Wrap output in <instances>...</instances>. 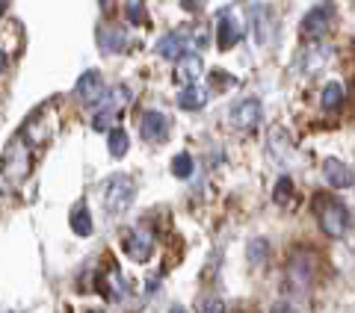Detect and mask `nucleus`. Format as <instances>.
<instances>
[{
	"instance_id": "f257e3e1",
	"label": "nucleus",
	"mask_w": 355,
	"mask_h": 313,
	"mask_svg": "<svg viewBox=\"0 0 355 313\" xmlns=\"http://www.w3.org/2000/svg\"><path fill=\"white\" fill-rule=\"evenodd\" d=\"M137 198V184L128 175H110L101 184V204L110 216H119L133 204Z\"/></svg>"
},
{
	"instance_id": "f03ea898",
	"label": "nucleus",
	"mask_w": 355,
	"mask_h": 313,
	"mask_svg": "<svg viewBox=\"0 0 355 313\" xmlns=\"http://www.w3.org/2000/svg\"><path fill=\"white\" fill-rule=\"evenodd\" d=\"M284 278L291 293H308L317 281V257L311 251H293L291 260H287Z\"/></svg>"
},
{
	"instance_id": "7ed1b4c3",
	"label": "nucleus",
	"mask_w": 355,
	"mask_h": 313,
	"mask_svg": "<svg viewBox=\"0 0 355 313\" xmlns=\"http://www.w3.org/2000/svg\"><path fill=\"white\" fill-rule=\"evenodd\" d=\"M30 175V142H24V136H12L3 151V184H21Z\"/></svg>"
},
{
	"instance_id": "20e7f679",
	"label": "nucleus",
	"mask_w": 355,
	"mask_h": 313,
	"mask_svg": "<svg viewBox=\"0 0 355 313\" xmlns=\"http://www.w3.org/2000/svg\"><path fill=\"white\" fill-rule=\"evenodd\" d=\"M314 210H317V222H320V228H323L326 237H331V240L343 237V231L349 225V210L343 207L338 198H331V195L317 198Z\"/></svg>"
},
{
	"instance_id": "39448f33",
	"label": "nucleus",
	"mask_w": 355,
	"mask_h": 313,
	"mask_svg": "<svg viewBox=\"0 0 355 313\" xmlns=\"http://www.w3.org/2000/svg\"><path fill=\"white\" fill-rule=\"evenodd\" d=\"M190 48H196L190 30H169V33H166V36H160V42H157V53H160V57L175 60V62H181Z\"/></svg>"
},
{
	"instance_id": "423d86ee",
	"label": "nucleus",
	"mask_w": 355,
	"mask_h": 313,
	"mask_svg": "<svg viewBox=\"0 0 355 313\" xmlns=\"http://www.w3.org/2000/svg\"><path fill=\"white\" fill-rule=\"evenodd\" d=\"M128 98H130V95H128V89H125V86H113V89H110L107 98L101 100V107H98L92 127H95V130H107L110 121H116L119 109L128 104Z\"/></svg>"
},
{
	"instance_id": "0eeeda50",
	"label": "nucleus",
	"mask_w": 355,
	"mask_h": 313,
	"mask_svg": "<svg viewBox=\"0 0 355 313\" xmlns=\"http://www.w3.org/2000/svg\"><path fill=\"white\" fill-rule=\"evenodd\" d=\"M261 118H263V107L258 98H243L231 107V121L243 130H254L261 125Z\"/></svg>"
},
{
	"instance_id": "6e6552de",
	"label": "nucleus",
	"mask_w": 355,
	"mask_h": 313,
	"mask_svg": "<svg viewBox=\"0 0 355 313\" xmlns=\"http://www.w3.org/2000/svg\"><path fill=\"white\" fill-rule=\"evenodd\" d=\"M125 251L130 260H137V263H146L151 251H154V233L146 231V228H133L125 233Z\"/></svg>"
},
{
	"instance_id": "1a4fd4ad",
	"label": "nucleus",
	"mask_w": 355,
	"mask_h": 313,
	"mask_svg": "<svg viewBox=\"0 0 355 313\" xmlns=\"http://www.w3.org/2000/svg\"><path fill=\"white\" fill-rule=\"evenodd\" d=\"M240 36H243V24L237 21L234 9H222L219 18H216V42H219V48L222 51L234 48V44L240 42Z\"/></svg>"
},
{
	"instance_id": "9d476101",
	"label": "nucleus",
	"mask_w": 355,
	"mask_h": 313,
	"mask_svg": "<svg viewBox=\"0 0 355 313\" xmlns=\"http://www.w3.org/2000/svg\"><path fill=\"white\" fill-rule=\"evenodd\" d=\"M74 92H77V98H80L83 104H95V100H104V77H101V71H95V69L83 71V77H80V80H77V86H74Z\"/></svg>"
},
{
	"instance_id": "9b49d317",
	"label": "nucleus",
	"mask_w": 355,
	"mask_h": 313,
	"mask_svg": "<svg viewBox=\"0 0 355 313\" xmlns=\"http://www.w3.org/2000/svg\"><path fill=\"white\" fill-rule=\"evenodd\" d=\"M142 139H148V142H163L166 139V133H169V118H166L160 109H148L146 116H142Z\"/></svg>"
},
{
	"instance_id": "f8f14e48",
	"label": "nucleus",
	"mask_w": 355,
	"mask_h": 313,
	"mask_svg": "<svg viewBox=\"0 0 355 313\" xmlns=\"http://www.w3.org/2000/svg\"><path fill=\"white\" fill-rule=\"evenodd\" d=\"M249 18H252V30H254V39H258V44H266V42H270V33H272V6L254 3L249 9Z\"/></svg>"
},
{
	"instance_id": "ddd939ff",
	"label": "nucleus",
	"mask_w": 355,
	"mask_h": 313,
	"mask_svg": "<svg viewBox=\"0 0 355 313\" xmlns=\"http://www.w3.org/2000/svg\"><path fill=\"white\" fill-rule=\"evenodd\" d=\"M202 71H205L202 57H198V53H187V57L175 65V80H181L187 86H196V80L202 77Z\"/></svg>"
},
{
	"instance_id": "4468645a",
	"label": "nucleus",
	"mask_w": 355,
	"mask_h": 313,
	"mask_svg": "<svg viewBox=\"0 0 355 313\" xmlns=\"http://www.w3.org/2000/svg\"><path fill=\"white\" fill-rule=\"evenodd\" d=\"M331 21V6H314L311 12L302 18V33H308V36H320V33H326Z\"/></svg>"
},
{
	"instance_id": "2eb2a0df",
	"label": "nucleus",
	"mask_w": 355,
	"mask_h": 313,
	"mask_svg": "<svg viewBox=\"0 0 355 313\" xmlns=\"http://www.w3.org/2000/svg\"><path fill=\"white\" fill-rule=\"evenodd\" d=\"M101 281H104V296L107 298H116L119 301V298H125L130 293V281L116 269V266H110V272L101 278Z\"/></svg>"
},
{
	"instance_id": "dca6fc26",
	"label": "nucleus",
	"mask_w": 355,
	"mask_h": 313,
	"mask_svg": "<svg viewBox=\"0 0 355 313\" xmlns=\"http://www.w3.org/2000/svg\"><path fill=\"white\" fill-rule=\"evenodd\" d=\"M323 175H326V181H329L331 186H338V189H343V186L352 184L349 166H343L340 160H326V163H323Z\"/></svg>"
},
{
	"instance_id": "f3484780",
	"label": "nucleus",
	"mask_w": 355,
	"mask_h": 313,
	"mask_svg": "<svg viewBox=\"0 0 355 313\" xmlns=\"http://www.w3.org/2000/svg\"><path fill=\"white\" fill-rule=\"evenodd\" d=\"M207 104V89L205 86H184L181 92H178V107H184V109H198V107H205Z\"/></svg>"
},
{
	"instance_id": "a211bd4d",
	"label": "nucleus",
	"mask_w": 355,
	"mask_h": 313,
	"mask_svg": "<svg viewBox=\"0 0 355 313\" xmlns=\"http://www.w3.org/2000/svg\"><path fill=\"white\" fill-rule=\"evenodd\" d=\"M98 42H101V51L104 53H119V51H125V33L116 30V27H101L98 30Z\"/></svg>"
},
{
	"instance_id": "6ab92c4d",
	"label": "nucleus",
	"mask_w": 355,
	"mask_h": 313,
	"mask_svg": "<svg viewBox=\"0 0 355 313\" xmlns=\"http://www.w3.org/2000/svg\"><path fill=\"white\" fill-rule=\"evenodd\" d=\"M326 62H329V48H320V44H311V48L302 53V69H305V74L320 71Z\"/></svg>"
},
{
	"instance_id": "aec40b11",
	"label": "nucleus",
	"mask_w": 355,
	"mask_h": 313,
	"mask_svg": "<svg viewBox=\"0 0 355 313\" xmlns=\"http://www.w3.org/2000/svg\"><path fill=\"white\" fill-rule=\"evenodd\" d=\"M69 225H71V231L77 233V237H89V233H92V216H89L86 204H77V207L71 210Z\"/></svg>"
},
{
	"instance_id": "412c9836",
	"label": "nucleus",
	"mask_w": 355,
	"mask_h": 313,
	"mask_svg": "<svg viewBox=\"0 0 355 313\" xmlns=\"http://www.w3.org/2000/svg\"><path fill=\"white\" fill-rule=\"evenodd\" d=\"M246 257H249L252 266H263L266 260H270V240H266V237H254L249 242V249H246Z\"/></svg>"
},
{
	"instance_id": "4be33fe9",
	"label": "nucleus",
	"mask_w": 355,
	"mask_h": 313,
	"mask_svg": "<svg viewBox=\"0 0 355 313\" xmlns=\"http://www.w3.org/2000/svg\"><path fill=\"white\" fill-rule=\"evenodd\" d=\"M107 148L113 156H125L130 148V139H128V130L125 127H113L107 133Z\"/></svg>"
},
{
	"instance_id": "5701e85b",
	"label": "nucleus",
	"mask_w": 355,
	"mask_h": 313,
	"mask_svg": "<svg viewBox=\"0 0 355 313\" xmlns=\"http://www.w3.org/2000/svg\"><path fill=\"white\" fill-rule=\"evenodd\" d=\"M340 104H343V83H338V80L326 83L323 86V107L326 109H338Z\"/></svg>"
},
{
	"instance_id": "b1692460",
	"label": "nucleus",
	"mask_w": 355,
	"mask_h": 313,
	"mask_svg": "<svg viewBox=\"0 0 355 313\" xmlns=\"http://www.w3.org/2000/svg\"><path fill=\"white\" fill-rule=\"evenodd\" d=\"M172 175H175V177H190V175H193V156L187 154V151H181V154H178L175 160H172Z\"/></svg>"
},
{
	"instance_id": "393cba45",
	"label": "nucleus",
	"mask_w": 355,
	"mask_h": 313,
	"mask_svg": "<svg viewBox=\"0 0 355 313\" xmlns=\"http://www.w3.org/2000/svg\"><path fill=\"white\" fill-rule=\"evenodd\" d=\"M291 177H279V184H275V193H272V198L279 201V204H287V198H291Z\"/></svg>"
},
{
	"instance_id": "a878e982",
	"label": "nucleus",
	"mask_w": 355,
	"mask_h": 313,
	"mask_svg": "<svg viewBox=\"0 0 355 313\" xmlns=\"http://www.w3.org/2000/svg\"><path fill=\"white\" fill-rule=\"evenodd\" d=\"M202 313H225V301H222V298H207Z\"/></svg>"
},
{
	"instance_id": "bb28decb",
	"label": "nucleus",
	"mask_w": 355,
	"mask_h": 313,
	"mask_svg": "<svg viewBox=\"0 0 355 313\" xmlns=\"http://www.w3.org/2000/svg\"><path fill=\"white\" fill-rule=\"evenodd\" d=\"M128 15H130L133 21H139V24H142V21H146V9H142L139 3H130V6H128Z\"/></svg>"
},
{
	"instance_id": "cd10ccee",
	"label": "nucleus",
	"mask_w": 355,
	"mask_h": 313,
	"mask_svg": "<svg viewBox=\"0 0 355 313\" xmlns=\"http://www.w3.org/2000/svg\"><path fill=\"white\" fill-rule=\"evenodd\" d=\"M270 313H296V307H291V305H284V301H282V305H272Z\"/></svg>"
},
{
	"instance_id": "c85d7f7f",
	"label": "nucleus",
	"mask_w": 355,
	"mask_h": 313,
	"mask_svg": "<svg viewBox=\"0 0 355 313\" xmlns=\"http://www.w3.org/2000/svg\"><path fill=\"white\" fill-rule=\"evenodd\" d=\"M169 313H187V310H184V307H181V305H175V307H172V310H169Z\"/></svg>"
},
{
	"instance_id": "c756f323",
	"label": "nucleus",
	"mask_w": 355,
	"mask_h": 313,
	"mask_svg": "<svg viewBox=\"0 0 355 313\" xmlns=\"http://www.w3.org/2000/svg\"><path fill=\"white\" fill-rule=\"evenodd\" d=\"M6 313H12V310H6Z\"/></svg>"
},
{
	"instance_id": "7c9ffc66",
	"label": "nucleus",
	"mask_w": 355,
	"mask_h": 313,
	"mask_svg": "<svg viewBox=\"0 0 355 313\" xmlns=\"http://www.w3.org/2000/svg\"><path fill=\"white\" fill-rule=\"evenodd\" d=\"M95 313H98V310H95Z\"/></svg>"
}]
</instances>
